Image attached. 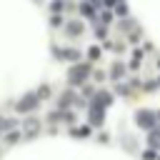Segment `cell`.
I'll return each mask as SVG.
<instances>
[{"instance_id": "8992f818", "label": "cell", "mask_w": 160, "mask_h": 160, "mask_svg": "<svg viewBox=\"0 0 160 160\" xmlns=\"http://www.w3.org/2000/svg\"><path fill=\"white\" fill-rule=\"evenodd\" d=\"M25 130H28V135H35V132H38V120H35V118L25 120Z\"/></svg>"}, {"instance_id": "3957f363", "label": "cell", "mask_w": 160, "mask_h": 160, "mask_svg": "<svg viewBox=\"0 0 160 160\" xmlns=\"http://www.w3.org/2000/svg\"><path fill=\"white\" fill-rule=\"evenodd\" d=\"M135 120H138V125H142L145 130H150V128H152V122H155V118H152V112H150V110H138Z\"/></svg>"}, {"instance_id": "5b68a950", "label": "cell", "mask_w": 160, "mask_h": 160, "mask_svg": "<svg viewBox=\"0 0 160 160\" xmlns=\"http://www.w3.org/2000/svg\"><path fill=\"white\" fill-rule=\"evenodd\" d=\"M110 102H112V98H110L108 92H98V98H95V105L105 108V105H110Z\"/></svg>"}, {"instance_id": "6da1fadb", "label": "cell", "mask_w": 160, "mask_h": 160, "mask_svg": "<svg viewBox=\"0 0 160 160\" xmlns=\"http://www.w3.org/2000/svg\"><path fill=\"white\" fill-rule=\"evenodd\" d=\"M38 102H40V98H38L35 92H28V95L20 98V102H18V112H32V110L38 108Z\"/></svg>"}, {"instance_id": "7a4b0ae2", "label": "cell", "mask_w": 160, "mask_h": 160, "mask_svg": "<svg viewBox=\"0 0 160 160\" xmlns=\"http://www.w3.org/2000/svg\"><path fill=\"white\" fill-rule=\"evenodd\" d=\"M88 75H90V65H75V68L68 72V80H70L72 85H78V82H82Z\"/></svg>"}, {"instance_id": "8fae6325", "label": "cell", "mask_w": 160, "mask_h": 160, "mask_svg": "<svg viewBox=\"0 0 160 160\" xmlns=\"http://www.w3.org/2000/svg\"><path fill=\"white\" fill-rule=\"evenodd\" d=\"M48 95H50V88H48V85H42V88L38 90V98H48Z\"/></svg>"}, {"instance_id": "9c48e42d", "label": "cell", "mask_w": 160, "mask_h": 160, "mask_svg": "<svg viewBox=\"0 0 160 160\" xmlns=\"http://www.w3.org/2000/svg\"><path fill=\"white\" fill-rule=\"evenodd\" d=\"M72 135H78V138H85V135H90V128H88V125H82V128H75V130H72Z\"/></svg>"}, {"instance_id": "30bf717a", "label": "cell", "mask_w": 160, "mask_h": 160, "mask_svg": "<svg viewBox=\"0 0 160 160\" xmlns=\"http://www.w3.org/2000/svg\"><path fill=\"white\" fill-rule=\"evenodd\" d=\"M122 70H125V68H122L120 62H115V65H112V72H110V75H112V78H120V75H122Z\"/></svg>"}, {"instance_id": "ba28073f", "label": "cell", "mask_w": 160, "mask_h": 160, "mask_svg": "<svg viewBox=\"0 0 160 160\" xmlns=\"http://www.w3.org/2000/svg\"><path fill=\"white\" fill-rule=\"evenodd\" d=\"M150 145L152 148H160V132L158 130H150Z\"/></svg>"}, {"instance_id": "277c9868", "label": "cell", "mask_w": 160, "mask_h": 160, "mask_svg": "<svg viewBox=\"0 0 160 160\" xmlns=\"http://www.w3.org/2000/svg\"><path fill=\"white\" fill-rule=\"evenodd\" d=\"M102 118H105L102 108H100V105H92V110H90V120H92V125H100V122H102Z\"/></svg>"}, {"instance_id": "4fadbf2b", "label": "cell", "mask_w": 160, "mask_h": 160, "mask_svg": "<svg viewBox=\"0 0 160 160\" xmlns=\"http://www.w3.org/2000/svg\"><path fill=\"white\" fill-rule=\"evenodd\" d=\"M100 55V48H90V58H98Z\"/></svg>"}, {"instance_id": "7c38bea8", "label": "cell", "mask_w": 160, "mask_h": 160, "mask_svg": "<svg viewBox=\"0 0 160 160\" xmlns=\"http://www.w3.org/2000/svg\"><path fill=\"white\" fill-rule=\"evenodd\" d=\"M80 10H82V15H92V8H90V5H82Z\"/></svg>"}, {"instance_id": "52a82bcc", "label": "cell", "mask_w": 160, "mask_h": 160, "mask_svg": "<svg viewBox=\"0 0 160 160\" xmlns=\"http://www.w3.org/2000/svg\"><path fill=\"white\" fill-rule=\"evenodd\" d=\"M80 32H82V25L80 22H70L68 25V35H80Z\"/></svg>"}]
</instances>
